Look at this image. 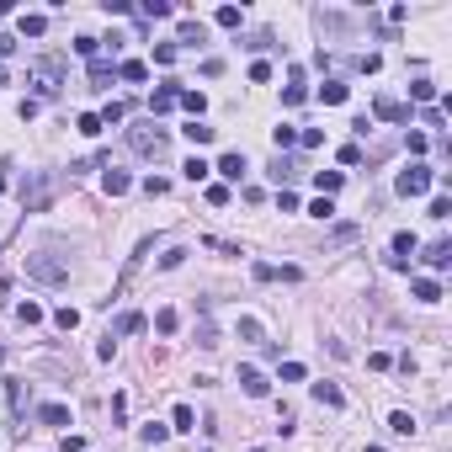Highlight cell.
Wrapping results in <instances>:
<instances>
[{
    "label": "cell",
    "instance_id": "obj_13",
    "mask_svg": "<svg viewBox=\"0 0 452 452\" xmlns=\"http://www.w3.org/2000/svg\"><path fill=\"white\" fill-rule=\"evenodd\" d=\"M213 170H218L224 181H240V176H245V155H224V160L213 165Z\"/></svg>",
    "mask_w": 452,
    "mask_h": 452
},
{
    "label": "cell",
    "instance_id": "obj_50",
    "mask_svg": "<svg viewBox=\"0 0 452 452\" xmlns=\"http://www.w3.org/2000/svg\"><path fill=\"white\" fill-rule=\"evenodd\" d=\"M0 362H5V346H0Z\"/></svg>",
    "mask_w": 452,
    "mask_h": 452
},
{
    "label": "cell",
    "instance_id": "obj_21",
    "mask_svg": "<svg viewBox=\"0 0 452 452\" xmlns=\"http://www.w3.org/2000/svg\"><path fill=\"white\" fill-rule=\"evenodd\" d=\"M117 75L139 85V80H149V64H144V59H123V64H117Z\"/></svg>",
    "mask_w": 452,
    "mask_h": 452
},
{
    "label": "cell",
    "instance_id": "obj_42",
    "mask_svg": "<svg viewBox=\"0 0 452 452\" xmlns=\"http://www.w3.org/2000/svg\"><path fill=\"white\" fill-rule=\"evenodd\" d=\"M250 80H256V85L271 80V64H267V59H256V64H250Z\"/></svg>",
    "mask_w": 452,
    "mask_h": 452
},
{
    "label": "cell",
    "instance_id": "obj_26",
    "mask_svg": "<svg viewBox=\"0 0 452 452\" xmlns=\"http://www.w3.org/2000/svg\"><path fill=\"white\" fill-rule=\"evenodd\" d=\"M176 325H181L176 308H160V314H155V330H160V335H176Z\"/></svg>",
    "mask_w": 452,
    "mask_h": 452
},
{
    "label": "cell",
    "instance_id": "obj_35",
    "mask_svg": "<svg viewBox=\"0 0 452 452\" xmlns=\"http://www.w3.org/2000/svg\"><path fill=\"white\" fill-rule=\"evenodd\" d=\"M357 240V224H341V229H330V245H351Z\"/></svg>",
    "mask_w": 452,
    "mask_h": 452
},
{
    "label": "cell",
    "instance_id": "obj_14",
    "mask_svg": "<svg viewBox=\"0 0 452 452\" xmlns=\"http://www.w3.org/2000/svg\"><path fill=\"white\" fill-rule=\"evenodd\" d=\"M43 426H69V405H38Z\"/></svg>",
    "mask_w": 452,
    "mask_h": 452
},
{
    "label": "cell",
    "instance_id": "obj_9",
    "mask_svg": "<svg viewBox=\"0 0 452 452\" xmlns=\"http://www.w3.org/2000/svg\"><path fill=\"white\" fill-rule=\"evenodd\" d=\"M426 267H431V271L452 267V240H431V245H426Z\"/></svg>",
    "mask_w": 452,
    "mask_h": 452
},
{
    "label": "cell",
    "instance_id": "obj_25",
    "mask_svg": "<svg viewBox=\"0 0 452 452\" xmlns=\"http://www.w3.org/2000/svg\"><path fill=\"white\" fill-rule=\"evenodd\" d=\"M75 128H80L85 139H96V133H102V112H80V117H75Z\"/></svg>",
    "mask_w": 452,
    "mask_h": 452
},
{
    "label": "cell",
    "instance_id": "obj_27",
    "mask_svg": "<svg viewBox=\"0 0 452 452\" xmlns=\"http://www.w3.org/2000/svg\"><path fill=\"white\" fill-rule=\"evenodd\" d=\"M112 75H117V69H112V59H91V85H106Z\"/></svg>",
    "mask_w": 452,
    "mask_h": 452
},
{
    "label": "cell",
    "instance_id": "obj_33",
    "mask_svg": "<svg viewBox=\"0 0 452 452\" xmlns=\"http://www.w3.org/2000/svg\"><path fill=\"white\" fill-rule=\"evenodd\" d=\"M181 170H186V181H207V170H213V165H207V160H186Z\"/></svg>",
    "mask_w": 452,
    "mask_h": 452
},
{
    "label": "cell",
    "instance_id": "obj_49",
    "mask_svg": "<svg viewBox=\"0 0 452 452\" xmlns=\"http://www.w3.org/2000/svg\"><path fill=\"white\" fill-rule=\"evenodd\" d=\"M250 452H271V447H250Z\"/></svg>",
    "mask_w": 452,
    "mask_h": 452
},
{
    "label": "cell",
    "instance_id": "obj_48",
    "mask_svg": "<svg viewBox=\"0 0 452 452\" xmlns=\"http://www.w3.org/2000/svg\"><path fill=\"white\" fill-rule=\"evenodd\" d=\"M11 54H16V38H11V32H0V59H11Z\"/></svg>",
    "mask_w": 452,
    "mask_h": 452
},
{
    "label": "cell",
    "instance_id": "obj_5",
    "mask_svg": "<svg viewBox=\"0 0 452 452\" xmlns=\"http://www.w3.org/2000/svg\"><path fill=\"white\" fill-rule=\"evenodd\" d=\"M431 186H436L431 165H410V170H399V192H405V197H426Z\"/></svg>",
    "mask_w": 452,
    "mask_h": 452
},
{
    "label": "cell",
    "instance_id": "obj_17",
    "mask_svg": "<svg viewBox=\"0 0 452 452\" xmlns=\"http://www.w3.org/2000/svg\"><path fill=\"white\" fill-rule=\"evenodd\" d=\"M43 32H48V16H43V11H27V16H21V38H43Z\"/></svg>",
    "mask_w": 452,
    "mask_h": 452
},
{
    "label": "cell",
    "instance_id": "obj_19",
    "mask_svg": "<svg viewBox=\"0 0 452 452\" xmlns=\"http://www.w3.org/2000/svg\"><path fill=\"white\" fill-rule=\"evenodd\" d=\"M415 298H420V304H436V298H442V282H436V277H415Z\"/></svg>",
    "mask_w": 452,
    "mask_h": 452
},
{
    "label": "cell",
    "instance_id": "obj_30",
    "mask_svg": "<svg viewBox=\"0 0 452 452\" xmlns=\"http://www.w3.org/2000/svg\"><path fill=\"white\" fill-rule=\"evenodd\" d=\"M16 319H21V325H43V308L27 298V304H16Z\"/></svg>",
    "mask_w": 452,
    "mask_h": 452
},
{
    "label": "cell",
    "instance_id": "obj_45",
    "mask_svg": "<svg viewBox=\"0 0 452 452\" xmlns=\"http://www.w3.org/2000/svg\"><path fill=\"white\" fill-rule=\"evenodd\" d=\"M277 207H282V213H298V192H277Z\"/></svg>",
    "mask_w": 452,
    "mask_h": 452
},
{
    "label": "cell",
    "instance_id": "obj_20",
    "mask_svg": "<svg viewBox=\"0 0 452 452\" xmlns=\"http://www.w3.org/2000/svg\"><path fill=\"white\" fill-rule=\"evenodd\" d=\"M192 426H197V410H192V405H176V410H170V431H192Z\"/></svg>",
    "mask_w": 452,
    "mask_h": 452
},
{
    "label": "cell",
    "instance_id": "obj_16",
    "mask_svg": "<svg viewBox=\"0 0 452 452\" xmlns=\"http://www.w3.org/2000/svg\"><path fill=\"white\" fill-rule=\"evenodd\" d=\"M314 399H319V405H330V410H341V405H346V394L335 389V383H314Z\"/></svg>",
    "mask_w": 452,
    "mask_h": 452
},
{
    "label": "cell",
    "instance_id": "obj_4",
    "mask_svg": "<svg viewBox=\"0 0 452 452\" xmlns=\"http://www.w3.org/2000/svg\"><path fill=\"white\" fill-rule=\"evenodd\" d=\"M27 277H32V282H48V288H64V282H69V267H64L59 256L38 250V256H27Z\"/></svg>",
    "mask_w": 452,
    "mask_h": 452
},
{
    "label": "cell",
    "instance_id": "obj_37",
    "mask_svg": "<svg viewBox=\"0 0 452 452\" xmlns=\"http://www.w3.org/2000/svg\"><path fill=\"white\" fill-rule=\"evenodd\" d=\"M308 372H304V362H282V383H304Z\"/></svg>",
    "mask_w": 452,
    "mask_h": 452
},
{
    "label": "cell",
    "instance_id": "obj_29",
    "mask_svg": "<svg viewBox=\"0 0 452 452\" xmlns=\"http://www.w3.org/2000/svg\"><path fill=\"white\" fill-rule=\"evenodd\" d=\"M218 27H240V21H245V11H240V5H218Z\"/></svg>",
    "mask_w": 452,
    "mask_h": 452
},
{
    "label": "cell",
    "instance_id": "obj_11",
    "mask_svg": "<svg viewBox=\"0 0 452 452\" xmlns=\"http://www.w3.org/2000/svg\"><path fill=\"white\" fill-rule=\"evenodd\" d=\"M176 106H186V112H192V123H203L207 96H203V91H181V96H176Z\"/></svg>",
    "mask_w": 452,
    "mask_h": 452
},
{
    "label": "cell",
    "instance_id": "obj_15",
    "mask_svg": "<svg viewBox=\"0 0 452 452\" xmlns=\"http://www.w3.org/2000/svg\"><path fill=\"white\" fill-rule=\"evenodd\" d=\"M240 341H250V346H267V330H261V319H240Z\"/></svg>",
    "mask_w": 452,
    "mask_h": 452
},
{
    "label": "cell",
    "instance_id": "obj_46",
    "mask_svg": "<svg viewBox=\"0 0 452 452\" xmlns=\"http://www.w3.org/2000/svg\"><path fill=\"white\" fill-rule=\"evenodd\" d=\"M250 271H256V282H277V267H267V261H256Z\"/></svg>",
    "mask_w": 452,
    "mask_h": 452
},
{
    "label": "cell",
    "instance_id": "obj_38",
    "mask_svg": "<svg viewBox=\"0 0 452 452\" xmlns=\"http://www.w3.org/2000/svg\"><path fill=\"white\" fill-rule=\"evenodd\" d=\"M271 144L288 149V144H298V133H293V128H271Z\"/></svg>",
    "mask_w": 452,
    "mask_h": 452
},
{
    "label": "cell",
    "instance_id": "obj_2",
    "mask_svg": "<svg viewBox=\"0 0 452 452\" xmlns=\"http://www.w3.org/2000/svg\"><path fill=\"white\" fill-rule=\"evenodd\" d=\"M27 85L38 91L32 102H54V96H59V85H64V59H38L32 69H27Z\"/></svg>",
    "mask_w": 452,
    "mask_h": 452
},
{
    "label": "cell",
    "instance_id": "obj_12",
    "mask_svg": "<svg viewBox=\"0 0 452 452\" xmlns=\"http://www.w3.org/2000/svg\"><path fill=\"white\" fill-rule=\"evenodd\" d=\"M346 96H351V85H346V80H325V85H319V102H325V106H341Z\"/></svg>",
    "mask_w": 452,
    "mask_h": 452
},
{
    "label": "cell",
    "instance_id": "obj_10",
    "mask_svg": "<svg viewBox=\"0 0 452 452\" xmlns=\"http://www.w3.org/2000/svg\"><path fill=\"white\" fill-rule=\"evenodd\" d=\"M102 186H106V197H123L128 186H133V176H128V170H117V165H106V176H102Z\"/></svg>",
    "mask_w": 452,
    "mask_h": 452
},
{
    "label": "cell",
    "instance_id": "obj_36",
    "mask_svg": "<svg viewBox=\"0 0 452 452\" xmlns=\"http://www.w3.org/2000/svg\"><path fill=\"white\" fill-rule=\"evenodd\" d=\"M123 117H128V106H123V102H106V112H102V128H106V123H123Z\"/></svg>",
    "mask_w": 452,
    "mask_h": 452
},
{
    "label": "cell",
    "instance_id": "obj_7",
    "mask_svg": "<svg viewBox=\"0 0 452 452\" xmlns=\"http://www.w3.org/2000/svg\"><path fill=\"white\" fill-rule=\"evenodd\" d=\"M176 96H181V85H160V91L149 96V123H155V117H165V112L176 106Z\"/></svg>",
    "mask_w": 452,
    "mask_h": 452
},
{
    "label": "cell",
    "instance_id": "obj_44",
    "mask_svg": "<svg viewBox=\"0 0 452 452\" xmlns=\"http://www.w3.org/2000/svg\"><path fill=\"white\" fill-rule=\"evenodd\" d=\"M405 144H410V155H426V149H431V139H426V133H410Z\"/></svg>",
    "mask_w": 452,
    "mask_h": 452
},
{
    "label": "cell",
    "instance_id": "obj_34",
    "mask_svg": "<svg viewBox=\"0 0 452 452\" xmlns=\"http://www.w3.org/2000/svg\"><path fill=\"white\" fill-rule=\"evenodd\" d=\"M139 330H144V314H123L117 319V335H139Z\"/></svg>",
    "mask_w": 452,
    "mask_h": 452
},
{
    "label": "cell",
    "instance_id": "obj_6",
    "mask_svg": "<svg viewBox=\"0 0 452 452\" xmlns=\"http://www.w3.org/2000/svg\"><path fill=\"white\" fill-rule=\"evenodd\" d=\"M372 117H378V123H410L415 112H410V102H394V96H378Z\"/></svg>",
    "mask_w": 452,
    "mask_h": 452
},
{
    "label": "cell",
    "instance_id": "obj_51",
    "mask_svg": "<svg viewBox=\"0 0 452 452\" xmlns=\"http://www.w3.org/2000/svg\"><path fill=\"white\" fill-rule=\"evenodd\" d=\"M368 452H383V447H368Z\"/></svg>",
    "mask_w": 452,
    "mask_h": 452
},
{
    "label": "cell",
    "instance_id": "obj_24",
    "mask_svg": "<svg viewBox=\"0 0 452 452\" xmlns=\"http://www.w3.org/2000/svg\"><path fill=\"white\" fill-rule=\"evenodd\" d=\"M181 43H207V27L192 21V16H181Z\"/></svg>",
    "mask_w": 452,
    "mask_h": 452
},
{
    "label": "cell",
    "instance_id": "obj_22",
    "mask_svg": "<svg viewBox=\"0 0 452 452\" xmlns=\"http://www.w3.org/2000/svg\"><path fill=\"white\" fill-rule=\"evenodd\" d=\"M165 436H170V426H160V420H149V426H139V442H144V447H160Z\"/></svg>",
    "mask_w": 452,
    "mask_h": 452
},
{
    "label": "cell",
    "instance_id": "obj_39",
    "mask_svg": "<svg viewBox=\"0 0 452 452\" xmlns=\"http://www.w3.org/2000/svg\"><path fill=\"white\" fill-rule=\"evenodd\" d=\"M298 144H304V149H319V144H325V133H319V128H304V133H298Z\"/></svg>",
    "mask_w": 452,
    "mask_h": 452
},
{
    "label": "cell",
    "instance_id": "obj_1",
    "mask_svg": "<svg viewBox=\"0 0 452 452\" xmlns=\"http://www.w3.org/2000/svg\"><path fill=\"white\" fill-rule=\"evenodd\" d=\"M54 192H59V176H54V170H27V181H21V207H27V213H43V207L54 203Z\"/></svg>",
    "mask_w": 452,
    "mask_h": 452
},
{
    "label": "cell",
    "instance_id": "obj_23",
    "mask_svg": "<svg viewBox=\"0 0 452 452\" xmlns=\"http://www.w3.org/2000/svg\"><path fill=\"white\" fill-rule=\"evenodd\" d=\"M389 431H394V436H415V415L394 410V415H389Z\"/></svg>",
    "mask_w": 452,
    "mask_h": 452
},
{
    "label": "cell",
    "instance_id": "obj_41",
    "mask_svg": "<svg viewBox=\"0 0 452 452\" xmlns=\"http://www.w3.org/2000/svg\"><path fill=\"white\" fill-rule=\"evenodd\" d=\"M139 11H144V16H170V5H165V0H144Z\"/></svg>",
    "mask_w": 452,
    "mask_h": 452
},
{
    "label": "cell",
    "instance_id": "obj_28",
    "mask_svg": "<svg viewBox=\"0 0 452 452\" xmlns=\"http://www.w3.org/2000/svg\"><path fill=\"white\" fill-rule=\"evenodd\" d=\"M181 133L192 139V144H213V128H207V123H186Z\"/></svg>",
    "mask_w": 452,
    "mask_h": 452
},
{
    "label": "cell",
    "instance_id": "obj_47",
    "mask_svg": "<svg viewBox=\"0 0 452 452\" xmlns=\"http://www.w3.org/2000/svg\"><path fill=\"white\" fill-rule=\"evenodd\" d=\"M341 165H362V149H357V144H341Z\"/></svg>",
    "mask_w": 452,
    "mask_h": 452
},
{
    "label": "cell",
    "instance_id": "obj_8",
    "mask_svg": "<svg viewBox=\"0 0 452 452\" xmlns=\"http://www.w3.org/2000/svg\"><path fill=\"white\" fill-rule=\"evenodd\" d=\"M240 389L250 394V399H267L271 383H267V372H256V368H240Z\"/></svg>",
    "mask_w": 452,
    "mask_h": 452
},
{
    "label": "cell",
    "instance_id": "obj_3",
    "mask_svg": "<svg viewBox=\"0 0 452 452\" xmlns=\"http://www.w3.org/2000/svg\"><path fill=\"white\" fill-rule=\"evenodd\" d=\"M165 128H155V123H139V128H128V149L133 155H144V160H165Z\"/></svg>",
    "mask_w": 452,
    "mask_h": 452
},
{
    "label": "cell",
    "instance_id": "obj_18",
    "mask_svg": "<svg viewBox=\"0 0 452 452\" xmlns=\"http://www.w3.org/2000/svg\"><path fill=\"white\" fill-rule=\"evenodd\" d=\"M314 186H319V197H335L341 192V170H314Z\"/></svg>",
    "mask_w": 452,
    "mask_h": 452
},
{
    "label": "cell",
    "instance_id": "obj_31",
    "mask_svg": "<svg viewBox=\"0 0 452 452\" xmlns=\"http://www.w3.org/2000/svg\"><path fill=\"white\" fill-rule=\"evenodd\" d=\"M410 96H415L420 106H431V102H436V85H431V80H415V85H410Z\"/></svg>",
    "mask_w": 452,
    "mask_h": 452
},
{
    "label": "cell",
    "instance_id": "obj_32",
    "mask_svg": "<svg viewBox=\"0 0 452 452\" xmlns=\"http://www.w3.org/2000/svg\"><path fill=\"white\" fill-rule=\"evenodd\" d=\"M54 325H59V330H75V325H80V308H69V304H64L59 314H54Z\"/></svg>",
    "mask_w": 452,
    "mask_h": 452
},
{
    "label": "cell",
    "instance_id": "obj_40",
    "mask_svg": "<svg viewBox=\"0 0 452 452\" xmlns=\"http://www.w3.org/2000/svg\"><path fill=\"white\" fill-rule=\"evenodd\" d=\"M144 192H149V197H165V192H170V181H165V176H149Z\"/></svg>",
    "mask_w": 452,
    "mask_h": 452
},
{
    "label": "cell",
    "instance_id": "obj_43",
    "mask_svg": "<svg viewBox=\"0 0 452 452\" xmlns=\"http://www.w3.org/2000/svg\"><path fill=\"white\" fill-rule=\"evenodd\" d=\"M155 64H176V43H160V48H155Z\"/></svg>",
    "mask_w": 452,
    "mask_h": 452
}]
</instances>
